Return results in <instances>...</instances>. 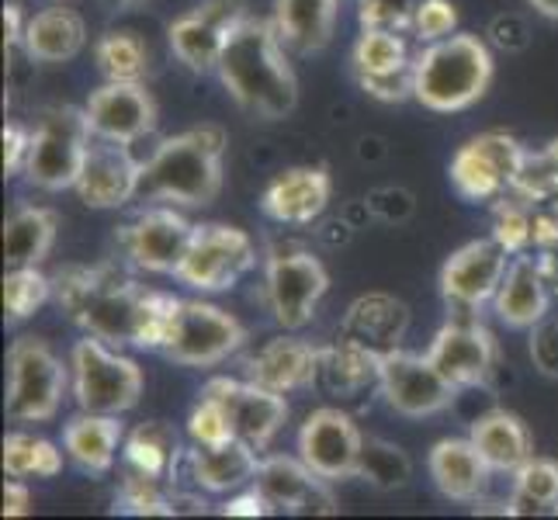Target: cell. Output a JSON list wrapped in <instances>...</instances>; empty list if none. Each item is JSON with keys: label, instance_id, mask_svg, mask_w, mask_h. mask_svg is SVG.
Here are the masks:
<instances>
[{"label": "cell", "instance_id": "12", "mask_svg": "<svg viewBox=\"0 0 558 520\" xmlns=\"http://www.w3.org/2000/svg\"><path fill=\"white\" fill-rule=\"evenodd\" d=\"M378 389L385 402L402 416H434L451 407L454 385L434 368L427 354L392 351L378 361Z\"/></svg>", "mask_w": 558, "mask_h": 520}, {"label": "cell", "instance_id": "24", "mask_svg": "<svg viewBox=\"0 0 558 520\" xmlns=\"http://www.w3.org/2000/svg\"><path fill=\"white\" fill-rule=\"evenodd\" d=\"M407 326H410L407 302H399L385 292H372L351 302L348 316L340 323V337L361 343L364 351H372L375 358H385L399 351L402 337H407Z\"/></svg>", "mask_w": 558, "mask_h": 520}, {"label": "cell", "instance_id": "26", "mask_svg": "<svg viewBox=\"0 0 558 520\" xmlns=\"http://www.w3.org/2000/svg\"><path fill=\"white\" fill-rule=\"evenodd\" d=\"M125 445V427L114 413L81 410L63 427V451L76 469L101 475L114 465L119 448Z\"/></svg>", "mask_w": 558, "mask_h": 520}, {"label": "cell", "instance_id": "6", "mask_svg": "<svg viewBox=\"0 0 558 520\" xmlns=\"http://www.w3.org/2000/svg\"><path fill=\"white\" fill-rule=\"evenodd\" d=\"M90 146H94V132L84 108H70V105L46 108L32 129V149L25 164L28 181L43 191L76 188Z\"/></svg>", "mask_w": 558, "mask_h": 520}, {"label": "cell", "instance_id": "31", "mask_svg": "<svg viewBox=\"0 0 558 520\" xmlns=\"http://www.w3.org/2000/svg\"><path fill=\"white\" fill-rule=\"evenodd\" d=\"M469 437L475 440V448L483 451L493 472H517L534 455L527 423L507 410H493L486 416H478L472 423Z\"/></svg>", "mask_w": 558, "mask_h": 520}, {"label": "cell", "instance_id": "17", "mask_svg": "<svg viewBox=\"0 0 558 520\" xmlns=\"http://www.w3.org/2000/svg\"><path fill=\"white\" fill-rule=\"evenodd\" d=\"M361 445L364 434L357 431V423L337 407L313 410L299 431V458L326 483L351 479L357 472Z\"/></svg>", "mask_w": 558, "mask_h": 520}, {"label": "cell", "instance_id": "49", "mask_svg": "<svg viewBox=\"0 0 558 520\" xmlns=\"http://www.w3.org/2000/svg\"><path fill=\"white\" fill-rule=\"evenodd\" d=\"M32 510V493L25 479H14L8 475L4 483V517H25Z\"/></svg>", "mask_w": 558, "mask_h": 520}, {"label": "cell", "instance_id": "37", "mask_svg": "<svg viewBox=\"0 0 558 520\" xmlns=\"http://www.w3.org/2000/svg\"><path fill=\"white\" fill-rule=\"evenodd\" d=\"M94 63L105 81H143L149 73V49L136 32H105L94 43Z\"/></svg>", "mask_w": 558, "mask_h": 520}, {"label": "cell", "instance_id": "14", "mask_svg": "<svg viewBox=\"0 0 558 520\" xmlns=\"http://www.w3.org/2000/svg\"><path fill=\"white\" fill-rule=\"evenodd\" d=\"M191 237H195V226H191L181 211H174L170 205H157L122 229L119 246L140 271L178 275Z\"/></svg>", "mask_w": 558, "mask_h": 520}, {"label": "cell", "instance_id": "10", "mask_svg": "<svg viewBox=\"0 0 558 520\" xmlns=\"http://www.w3.org/2000/svg\"><path fill=\"white\" fill-rule=\"evenodd\" d=\"M243 340H246V326L233 313H226L211 302L181 299V310L174 326H170L163 354L178 364H187V368H211V364H219L233 351H240Z\"/></svg>", "mask_w": 558, "mask_h": 520}, {"label": "cell", "instance_id": "39", "mask_svg": "<svg viewBox=\"0 0 558 520\" xmlns=\"http://www.w3.org/2000/svg\"><path fill=\"white\" fill-rule=\"evenodd\" d=\"M410 52L402 35L392 28H364L361 38L354 43V73H389L399 66H410Z\"/></svg>", "mask_w": 558, "mask_h": 520}, {"label": "cell", "instance_id": "4", "mask_svg": "<svg viewBox=\"0 0 558 520\" xmlns=\"http://www.w3.org/2000/svg\"><path fill=\"white\" fill-rule=\"evenodd\" d=\"M493 84V52L475 35L427 43L413 60V98L440 114L472 108Z\"/></svg>", "mask_w": 558, "mask_h": 520}, {"label": "cell", "instance_id": "40", "mask_svg": "<svg viewBox=\"0 0 558 520\" xmlns=\"http://www.w3.org/2000/svg\"><path fill=\"white\" fill-rule=\"evenodd\" d=\"M52 299V278H46L38 267H8L4 275V316L8 323H22L35 310Z\"/></svg>", "mask_w": 558, "mask_h": 520}, {"label": "cell", "instance_id": "16", "mask_svg": "<svg viewBox=\"0 0 558 520\" xmlns=\"http://www.w3.org/2000/svg\"><path fill=\"white\" fill-rule=\"evenodd\" d=\"M94 140L132 146L157 129V101L143 81H108L84 105Z\"/></svg>", "mask_w": 558, "mask_h": 520}, {"label": "cell", "instance_id": "15", "mask_svg": "<svg viewBox=\"0 0 558 520\" xmlns=\"http://www.w3.org/2000/svg\"><path fill=\"white\" fill-rule=\"evenodd\" d=\"M205 399H216L226 410L229 423H233V434L246 445H254L257 451H264L271 440L278 437V431L288 420V402L281 392L264 389L257 382H240V378H211L205 389Z\"/></svg>", "mask_w": 558, "mask_h": 520}, {"label": "cell", "instance_id": "35", "mask_svg": "<svg viewBox=\"0 0 558 520\" xmlns=\"http://www.w3.org/2000/svg\"><path fill=\"white\" fill-rule=\"evenodd\" d=\"M517 486L507 499V517H531V513H558V461L531 455L521 469L513 472Z\"/></svg>", "mask_w": 558, "mask_h": 520}, {"label": "cell", "instance_id": "27", "mask_svg": "<svg viewBox=\"0 0 558 520\" xmlns=\"http://www.w3.org/2000/svg\"><path fill=\"white\" fill-rule=\"evenodd\" d=\"M187 472L205 493H233L257 475V448L246 440H226V445H195L187 455Z\"/></svg>", "mask_w": 558, "mask_h": 520}, {"label": "cell", "instance_id": "8", "mask_svg": "<svg viewBox=\"0 0 558 520\" xmlns=\"http://www.w3.org/2000/svg\"><path fill=\"white\" fill-rule=\"evenodd\" d=\"M330 288V275L319 257L299 246H275L264 264V299L281 330L295 334L310 326L316 305Z\"/></svg>", "mask_w": 558, "mask_h": 520}, {"label": "cell", "instance_id": "38", "mask_svg": "<svg viewBox=\"0 0 558 520\" xmlns=\"http://www.w3.org/2000/svg\"><path fill=\"white\" fill-rule=\"evenodd\" d=\"M357 479H364L368 486L381 489V493H392V489H402L410 483L413 475V465L407 451L392 440H381V437H364L361 445V458H357Z\"/></svg>", "mask_w": 558, "mask_h": 520}, {"label": "cell", "instance_id": "51", "mask_svg": "<svg viewBox=\"0 0 558 520\" xmlns=\"http://www.w3.org/2000/svg\"><path fill=\"white\" fill-rule=\"evenodd\" d=\"M527 4L537 11V14H545V17H555L558 22V0H527Z\"/></svg>", "mask_w": 558, "mask_h": 520}, {"label": "cell", "instance_id": "22", "mask_svg": "<svg viewBox=\"0 0 558 520\" xmlns=\"http://www.w3.org/2000/svg\"><path fill=\"white\" fill-rule=\"evenodd\" d=\"M330 195H333L330 170L302 164V167H288L278 178H271V184H267L260 195V208L267 219H275L281 226H310L326 211Z\"/></svg>", "mask_w": 558, "mask_h": 520}, {"label": "cell", "instance_id": "19", "mask_svg": "<svg viewBox=\"0 0 558 520\" xmlns=\"http://www.w3.org/2000/svg\"><path fill=\"white\" fill-rule=\"evenodd\" d=\"M427 358L434 368L445 375L454 389L483 385L496 368V340L483 323L475 319H451L430 340Z\"/></svg>", "mask_w": 558, "mask_h": 520}, {"label": "cell", "instance_id": "3", "mask_svg": "<svg viewBox=\"0 0 558 520\" xmlns=\"http://www.w3.org/2000/svg\"><path fill=\"white\" fill-rule=\"evenodd\" d=\"M146 292L149 288L119 275L114 267H63L52 278V295L60 310L84 334L101 337L114 347L140 343Z\"/></svg>", "mask_w": 558, "mask_h": 520}, {"label": "cell", "instance_id": "5", "mask_svg": "<svg viewBox=\"0 0 558 520\" xmlns=\"http://www.w3.org/2000/svg\"><path fill=\"white\" fill-rule=\"evenodd\" d=\"M70 389L87 413L122 416L143 396V368L101 337H84L70 354Z\"/></svg>", "mask_w": 558, "mask_h": 520}, {"label": "cell", "instance_id": "34", "mask_svg": "<svg viewBox=\"0 0 558 520\" xmlns=\"http://www.w3.org/2000/svg\"><path fill=\"white\" fill-rule=\"evenodd\" d=\"M378 361L372 351H364L361 343L337 337V343L319 347V382L330 385L333 392L354 396L364 385H378Z\"/></svg>", "mask_w": 558, "mask_h": 520}, {"label": "cell", "instance_id": "45", "mask_svg": "<svg viewBox=\"0 0 558 520\" xmlns=\"http://www.w3.org/2000/svg\"><path fill=\"white\" fill-rule=\"evenodd\" d=\"M493 237L507 246V254H521L534 237V222L521 205H499L493 219Z\"/></svg>", "mask_w": 558, "mask_h": 520}, {"label": "cell", "instance_id": "18", "mask_svg": "<svg viewBox=\"0 0 558 520\" xmlns=\"http://www.w3.org/2000/svg\"><path fill=\"white\" fill-rule=\"evenodd\" d=\"M507 246L496 237L458 246L440 267V292L458 310H478L496 295L507 275Z\"/></svg>", "mask_w": 558, "mask_h": 520}, {"label": "cell", "instance_id": "36", "mask_svg": "<svg viewBox=\"0 0 558 520\" xmlns=\"http://www.w3.org/2000/svg\"><path fill=\"white\" fill-rule=\"evenodd\" d=\"M4 472L14 479H56L63 472V451L52 440L14 431L4 437Z\"/></svg>", "mask_w": 558, "mask_h": 520}, {"label": "cell", "instance_id": "1", "mask_svg": "<svg viewBox=\"0 0 558 520\" xmlns=\"http://www.w3.org/2000/svg\"><path fill=\"white\" fill-rule=\"evenodd\" d=\"M284 49L275 22L246 14L219 56L216 73L229 98L260 122H281L299 105V81Z\"/></svg>", "mask_w": 558, "mask_h": 520}, {"label": "cell", "instance_id": "48", "mask_svg": "<svg viewBox=\"0 0 558 520\" xmlns=\"http://www.w3.org/2000/svg\"><path fill=\"white\" fill-rule=\"evenodd\" d=\"M226 517H267V513H275L271 507V499H267L257 486L250 489V493H236L229 504L222 507Z\"/></svg>", "mask_w": 558, "mask_h": 520}, {"label": "cell", "instance_id": "47", "mask_svg": "<svg viewBox=\"0 0 558 520\" xmlns=\"http://www.w3.org/2000/svg\"><path fill=\"white\" fill-rule=\"evenodd\" d=\"M28 149H32V132L25 125H17V122H8L4 125V170H8V178H14V173H25Z\"/></svg>", "mask_w": 558, "mask_h": 520}, {"label": "cell", "instance_id": "29", "mask_svg": "<svg viewBox=\"0 0 558 520\" xmlns=\"http://www.w3.org/2000/svg\"><path fill=\"white\" fill-rule=\"evenodd\" d=\"M22 46L35 63H70L87 46V25L73 8H46L28 17Z\"/></svg>", "mask_w": 558, "mask_h": 520}, {"label": "cell", "instance_id": "44", "mask_svg": "<svg viewBox=\"0 0 558 520\" xmlns=\"http://www.w3.org/2000/svg\"><path fill=\"white\" fill-rule=\"evenodd\" d=\"M454 25H458V11L451 0H423L410 28L416 32L420 43H437V38L454 35Z\"/></svg>", "mask_w": 558, "mask_h": 520}, {"label": "cell", "instance_id": "13", "mask_svg": "<svg viewBox=\"0 0 558 520\" xmlns=\"http://www.w3.org/2000/svg\"><path fill=\"white\" fill-rule=\"evenodd\" d=\"M246 17V0H202L198 8L174 17L167 28L170 49L178 60L195 70L208 73L219 66V56L226 49V38Z\"/></svg>", "mask_w": 558, "mask_h": 520}, {"label": "cell", "instance_id": "23", "mask_svg": "<svg viewBox=\"0 0 558 520\" xmlns=\"http://www.w3.org/2000/svg\"><path fill=\"white\" fill-rule=\"evenodd\" d=\"M246 378L281 396L310 389L313 382H319V347L305 343L299 337L267 340L257 354H250Z\"/></svg>", "mask_w": 558, "mask_h": 520}, {"label": "cell", "instance_id": "30", "mask_svg": "<svg viewBox=\"0 0 558 520\" xmlns=\"http://www.w3.org/2000/svg\"><path fill=\"white\" fill-rule=\"evenodd\" d=\"M343 0H275V28L295 52H319L333 38Z\"/></svg>", "mask_w": 558, "mask_h": 520}, {"label": "cell", "instance_id": "46", "mask_svg": "<svg viewBox=\"0 0 558 520\" xmlns=\"http://www.w3.org/2000/svg\"><path fill=\"white\" fill-rule=\"evenodd\" d=\"M357 84L364 94H372L378 101H407L413 98V63L410 66H399L389 73H364L357 76Z\"/></svg>", "mask_w": 558, "mask_h": 520}, {"label": "cell", "instance_id": "32", "mask_svg": "<svg viewBox=\"0 0 558 520\" xmlns=\"http://www.w3.org/2000/svg\"><path fill=\"white\" fill-rule=\"evenodd\" d=\"M56 243V211L46 205H25L4 222V264L38 267Z\"/></svg>", "mask_w": 558, "mask_h": 520}, {"label": "cell", "instance_id": "52", "mask_svg": "<svg viewBox=\"0 0 558 520\" xmlns=\"http://www.w3.org/2000/svg\"><path fill=\"white\" fill-rule=\"evenodd\" d=\"M111 4H119V8H136V4H146V0H111Z\"/></svg>", "mask_w": 558, "mask_h": 520}, {"label": "cell", "instance_id": "28", "mask_svg": "<svg viewBox=\"0 0 558 520\" xmlns=\"http://www.w3.org/2000/svg\"><path fill=\"white\" fill-rule=\"evenodd\" d=\"M493 305H496V316L507 326H517V330L542 323L548 316V305H551L548 278L542 271V264H534L527 257H517L507 267L504 285L496 288Z\"/></svg>", "mask_w": 558, "mask_h": 520}, {"label": "cell", "instance_id": "33", "mask_svg": "<svg viewBox=\"0 0 558 520\" xmlns=\"http://www.w3.org/2000/svg\"><path fill=\"white\" fill-rule=\"evenodd\" d=\"M122 455L129 469L153 479H167L181 461V437L167 420H149L125 437Z\"/></svg>", "mask_w": 558, "mask_h": 520}, {"label": "cell", "instance_id": "9", "mask_svg": "<svg viewBox=\"0 0 558 520\" xmlns=\"http://www.w3.org/2000/svg\"><path fill=\"white\" fill-rule=\"evenodd\" d=\"M257 261V246L240 226L205 222L195 226L187 254L178 267V278L198 292H226L233 288Z\"/></svg>", "mask_w": 558, "mask_h": 520}, {"label": "cell", "instance_id": "41", "mask_svg": "<svg viewBox=\"0 0 558 520\" xmlns=\"http://www.w3.org/2000/svg\"><path fill=\"white\" fill-rule=\"evenodd\" d=\"M163 479L143 475L136 469H129L122 486H119V510L136 513V517H174V496H167L160 489Z\"/></svg>", "mask_w": 558, "mask_h": 520}, {"label": "cell", "instance_id": "7", "mask_svg": "<svg viewBox=\"0 0 558 520\" xmlns=\"http://www.w3.org/2000/svg\"><path fill=\"white\" fill-rule=\"evenodd\" d=\"M70 372L43 337H17L8 351V416L46 423L60 413Z\"/></svg>", "mask_w": 558, "mask_h": 520}, {"label": "cell", "instance_id": "20", "mask_svg": "<svg viewBox=\"0 0 558 520\" xmlns=\"http://www.w3.org/2000/svg\"><path fill=\"white\" fill-rule=\"evenodd\" d=\"M140 178L143 160L132 157V146L94 140L73 191L87 208H122L132 198H140Z\"/></svg>", "mask_w": 558, "mask_h": 520}, {"label": "cell", "instance_id": "2", "mask_svg": "<svg viewBox=\"0 0 558 520\" xmlns=\"http://www.w3.org/2000/svg\"><path fill=\"white\" fill-rule=\"evenodd\" d=\"M226 132L219 125H195L167 136L143 160L140 198L198 208L216 202L222 191Z\"/></svg>", "mask_w": 558, "mask_h": 520}, {"label": "cell", "instance_id": "11", "mask_svg": "<svg viewBox=\"0 0 558 520\" xmlns=\"http://www.w3.org/2000/svg\"><path fill=\"white\" fill-rule=\"evenodd\" d=\"M527 170V153L507 132H483L469 140L451 160V184L461 198L489 202L513 188Z\"/></svg>", "mask_w": 558, "mask_h": 520}, {"label": "cell", "instance_id": "50", "mask_svg": "<svg viewBox=\"0 0 558 520\" xmlns=\"http://www.w3.org/2000/svg\"><path fill=\"white\" fill-rule=\"evenodd\" d=\"M25 28H28V17L22 11V4H4V49L11 52L17 43H25Z\"/></svg>", "mask_w": 558, "mask_h": 520}, {"label": "cell", "instance_id": "42", "mask_svg": "<svg viewBox=\"0 0 558 520\" xmlns=\"http://www.w3.org/2000/svg\"><path fill=\"white\" fill-rule=\"evenodd\" d=\"M187 437L195 445H226V440H240L233 434V423H229L226 410L216 399H198V407L187 416Z\"/></svg>", "mask_w": 558, "mask_h": 520}, {"label": "cell", "instance_id": "25", "mask_svg": "<svg viewBox=\"0 0 558 520\" xmlns=\"http://www.w3.org/2000/svg\"><path fill=\"white\" fill-rule=\"evenodd\" d=\"M430 479L448 499L472 504L489 486V461L475 448L472 437H445L430 448Z\"/></svg>", "mask_w": 558, "mask_h": 520}, {"label": "cell", "instance_id": "43", "mask_svg": "<svg viewBox=\"0 0 558 520\" xmlns=\"http://www.w3.org/2000/svg\"><path fill=\"white\" fill-rule=\"evenodd\" d=\"M423 0H357L361 28H407L413 25V14Z\"/></svg>", "mask_w": 558, "mask_h": 520}, {"label": "cell", "instance_id": "21", "mask_svg": "<svg viewBox=\"0 0 558 520\" xmlns=\"http://www.w3.org/2000/svg\"><path fill=\"white\" fill-rule=\"evenodd\" d=\"M254 486L284 513H337V499L326 489V479L316 475L302 458L271 455L260 458Z\"/></svg>", "mask_w": 558, "mask_h": 520}]
</instances>
